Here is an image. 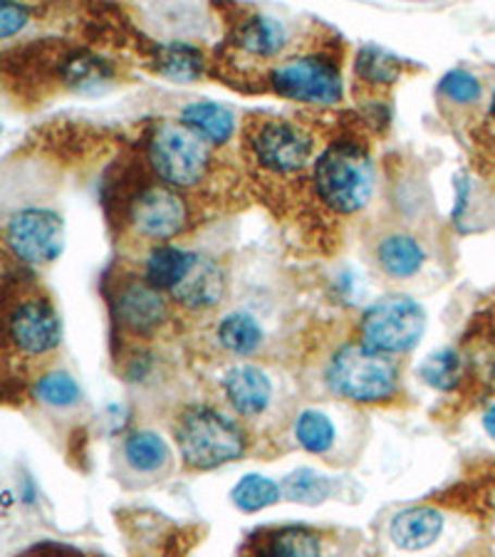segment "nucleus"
<instances>
[{"label":"nucleus","mask_w":495,"mask_h":557,"mask_svg":"<svg viewBox=\"0 0 495 557\" xmlns=\"http://www.w3.org/2000/svg\"><path fill=\"white\" fill-rule=\"evenodd\" d=\"M285 491L287 496L293 500H300V503H318L322 498H327L330 493V483L322 479V475L312 473V471H300L287 479L285 483Z\"/></svg>","instance_id":"cd10ccee"},{"label":"nucleus","mask_w":495,"mask_h":557,"mask_svg":"<svg viewBox=\"0 0 495 557\" xmlns=\"http://www.w3.org/2000/svg\"><path fill=\"white\" fill-rule=\"evenodd\" d=\"M184 461L198 471L219 469L246 451V436L228 417L209 407L188 409L176 426Z\"/></svg>","instance_id":"f257e3e1"},{"label":"nucleus","mask_w":495,"mask_h":557,"mask_svg":"<svg viewBox=\"0 0 495 557\" xmlns=\"http://www.w3.org/2000/svg\"><path fill=\"white\" fill-rule=\"evenodd\" d=\"M421 380H424L429 386H434V389L441 392H448L454 389L461 380V359H458L456 352L451 349H441V352L431 355L424 364H421Z\"/></svg>","instance_id":"393cba45"},{"label":"nucleus","mask_w":495,"mask_h":557,"mask_svg":"<svg viewBox=\"0 0 495 557\" xmlns=\"http://www.w3.org/2000/svg\"><path fill=\"white\" fill-rule=\"evenodd\" d=\"M5 240L25 263H52L65 248V223L55 211L23 209L8 221Z\"/></svg>","instance_id":"423d86ee"},{"label":"nucleus","mask_w":495,"mask_h":557,"mask_svg":"<svg viewBox=\"0 0 495 557\" xmlns=\"http://www.w3.org/2000/svg\"><path fill=\"white\" fill-rule=\"evenodd\" d=\"M357 75L367 83L392 85L399 77V60L380 48H362L357 55Z\"/></svg>","instance_id":"a878e982"},{"label":"nucleus","mask_w":495,"mask_h":557,"mask_svg":"<svg viewBox=\"0 0 495 557\" xmlns=\"http://www.w3.org/2000/svg\"><path fill=\"white\" fill-rule=\"evenodd\" d=\"M132 221L139 233L149 238H171L184 228L186 206L182 196L171 188H149L144 191L132 209Z\"/></svg>","instance_id":"9d476101"},{"label":"nucleus","mask_w":495,"mask_h":557,"mask_svg":"<svg viewBox=\"0 0 495 557\" xmlns=\"http://www.w3.org/2000/svg\"><path fill=\"white\" fill-rule=\"evenodd\" d=\"M35 394L42 404L58 409L75 407V404L83 399V392H79V384L72 380L67 372H50L45 374L42 380L35 384Z\"/></svg>","instance_id":"b1692460"},{"label":"nucleus","mask_w":495,"mask_h":557,"mask_svg":"<svg viewBox=\"0 0 495 557\" xmlns=\"http://www.w3.org/2000/svg\"><path fill=\"white\" fill-rule=\"evenodd\" d=\"M426 327V314L409 298H384L374 302L362 318V345L382 355L407 352L419 343Z\"/></svg>","instance_id":"20e7f679"},{"label":"nucleus","mask_w":495,"mask_h":557,"mask_svg":"<svg viewBox=\"0 0 495 557\" xmlns=\"http://www.w3.org/2000/svg\"><path fill=\"white\" fill-rule=\"evenodd\" d=\"M124 458L134 471L151 473L159 471L169 461V446L159 434L151 431H137L124 444Z\"/></svg>","instance_id":"412c9836"},{"label":"nucleus","mask_w":495,"mask_h":557,"mask_svg":"<svg viewBox=\"0 0 495 557\" xmlns=\"http://www.w3.org/2000/svg\"><path fill=\"white\" fill-rule=\"evenodd\" d=\"M219 343L233 355H253L260 343H263V330H260L253 314L233 312L221 320Z\"/></svg>","instance_id":"6ab92c4d"},{"label":"nucleus","mask_w":495,"mask_h":557,"mask_svg":"<svg viewBox=\"0 0 495 557\" xmlns=\"http://www.w3.org/2000/svg\"><path fill=\"white\" fill-rule=\"evenodd\" d=\"M11 339L28 355H45L60 345V318L55 308L45 300L17 305L8 320Z\"/></svg>","instance_id":"1a4fd4ad"},{"label":"nucleus","mask_w":495,"mask_h":557,"mask_svg":"<svg viewBox=\"0 0 495 557\" xmlns=\"http://www.w3.org/2000/svg\"><path fill=\"white\" fill-rule=\"evenodd\" d=\"M285 40H287L285 25L270 15L248 17V21L243 23L238 30L240 48L246 52H253V55H260V58H268V55H275V52H281Z\"/></svg>","instance_id":"a211bd4d"},{"label":"nucleus","mask_w":495,"mask_h":557,"mask_svg":"<svg viewBox=\"0 0 495 557\" xmlns=\"http://www.w3.org/2000/svg\"><path fill=\"white\" fill-rule=\"evenodd\" d=\"M491 116L495 120V95H493V100H491Z\"/></svg>","instance_id":"72a5a7b5"},{"label":"nucleus","mask_w":495,"mask_h":557,"mask_svg":"<svg viewBox=\"0 0 495 557\" xmlns=\"http://www.w3.org/2000/svg\"><path fill=\"white\" fill-rule=\"evenodd\" d=\"M314 184L330 209L355 213L372 199L374 172L362 149L339 144L314 161Z\"/></svg>","instance_id":"f03ea898"},{"label":"nucleus","mask_w":495,"mask_h":557,"mask_svg":"<svg viewBox=\"0 0 495 557\" xmlns=\"http://www.w3.org/2000/svg\"><path fill=\"white\" fill-rule=\"evenodd\" d=\"M277 500H281V486L265 475H246L233 488V503L246 513H256V510L273 506Z\"/></svg>","instance_id":"5701e85b"},{"label":"nucleus","mask_w":495,"mask_h":557,"mask_svg":"<svg viewBox=\"0 0 495 557\" xmlns=\"http://www.w3.org/2000/svg\"><path fill=\"white\" fill-rule=\"evenodd\" d=\"M295 438L305 451L327 454L335 444V426L322 411L308 409L295 419Z\"/></svg>","instance_id":"4be33fe9"},{"label":"nucleus","mask_w":495,"mask_h":557,"mask_svg":"<svg viewBox=\"0 0 495 557\" xmlns=\"http://www.w3.org/2000/svg\"><path fill=\"white\" fill-rule=\"evenodd\" d=\"M376 256H380V265L392 277L417 275L426 260V253L419 240L411 236H404V233L386 236L380 244V248H376Z\"/></svg>","instance_id":"dca6fc26"},{"label":"nucleus","mask_w":495,"mask_h":557,"mask_svg":"<svg viewBox=\"0 0 495 557\" xmlns=\"http://www.w3.org/2000/svg\"><path fill=\"white\" fill-rule=\"evenodd\" d=\"M441 530H444V516L434 508H409L396 513L389 535L396 547L401 550H424L438 541Z\"/></svg>","instance_id":"ddd939ff"},{"label":"nucleus","mask_w":495,"mask_h":557,"mask_svg":"<svg viewBox=\"0 0 495 557\" xmlns=\"http://www.w3.org/2000/svg\"><path fill=\"white\" fill-rule=\"evenodd\" d=\"M25 23H28V11L21 5H13V3H3L0 5V38H11L21 28H25Z\"/></svg>","instance_id":"7c9ffc66"},{"label":"nucleus","mask_w":495,"mask_h":557,"mask_svg":"<svg viewBox=\"0 0 495 557\" xmlns=\"http://www.w3.org/2000/svg\"><path fill=\"white\" fill-rule=\"evenodd\" d=\"M438 87L448 100H454L458 104H471L481 97V83L466 70L448 72V75L441 79Z\"/></svg>","instance_id":"c85d7f7f"},{"label":"nucleus","mask_w":495,"mask_h":557,"mask_svg":"<svg viewBox=\"0 0 495 557\" xmlns=\"http://www.w3.org/2000/svg\"><path fill=\"white\" fill-rule=\"evenodd\" d=\"M223 290H226V281H223L221 268L211 258L196 256L188 273L184 275V281L171 290V295L182 305H186V308L201 310L221 302Z\"/></svg>","instance_id":"9b49d317"},{"label":"nucleus","mask_w":495,"mask_h":557,"mask_svg":"<svg viewBox=\"0 0 495 557\" xmlns=\"http://www.w3.org/2000/svg\"><path fill=\"white\" fill-rule=\"evenodd\" d=\"M196 253L176 246H157L147 258V283L157 290H174L184 281Z\"/></svg>","instance_id":"f3484780"},{"label":"nucleus","mask_w":495,"mask_h":557,"mask_svg":"<svg viewBox=\"0 0 495 557\" xmlns=\"http://www.w3.org/2000/svg\"><path fill=\"white\" fill-rule=\"evenodd\" d=\"M273 87L290 100L314 104H335L342 97L339 72L318 58L290 60L273 70Z\"/></svg>","instance_id":"0eeeda50"},{"label":"nucleus","mask_w":495,"mask_h":557,"mask_svg":"<svg viewBox=\"0 0 495 557\" xmlns=\"http://www.w3.org/2000/svg\"><path fill=\"white\" fill-rule=\"evenodd\" d=\"M67 77L75 85H97L99 79L110 77V70H107L102 62L95 60V58H83V60L70 62Z\"/></svg>","instance_id":"c756f323"},{"label":"nucleus","mask_w":495,"mask_h":557,"mask_svg":"<svg viewBox=\"0 0 495 557\" xmlns=\"http://www.w3.org/2000/svg\"><path fill=\"white\" fill-rule=\"evenodd\" d=\"M483 426H485V431H488V434L495 438V407H491L488 411H485Z\"/></svg>","instance_id":"2f4dec72"},{"label":"nucleus","mask_w":495,"mask_h":557,"mask_svg":"<svg viewBox=\"0 0 495 557\" xmlns=\"http://www.w3.org/2000/svg\"><path fill=\"white\" fill-rule=\"evenodd\" d=\"M157 67L161 75L176 79V83H194L203 72V55L191 45L171 42L159 48Z\"/></svg>","instance_id":"aec40b11"},{"label":"nucleus","mask_w":495,"mask_h":557,"mask_svg":"<svg viewBox=\"0 0 495 557\" xmlns=\"http://www.w3.org/2000/svg\"><path fill=\"white\" fill-rule=\"evenodd\" d=\"M149 159L157 174L171 186H191L203 176L209 151L201 137L178 124H161L149 144Z\"/></svg>","instance_id":"39448f33"},{"label":"nucleus","mask_w":495,"mask_h":557,"mask_svg":"<svg viewBox=\"0 0 495 557\" xmlns=\"http://www.w3.org/2000/svg\"><path fill=\"white\" fill-rule=\"evenodd\" d=\"M253 557H275V555L270 553V547H268V550H258Z\"/></svg>","instance_id":"473e14b6"},{"label":"nucleus","mask_w":495,"mask_h":557,"mask_svg":"<svg viewBox=\"0 0 495 557\" xmlns=\"http://www.w3.org/2000/svg\"><path fill=\"white\" fill-rule=\"evenodd\" d=\"M223 389L231 407L243 417H258L263 414L273 397V386H270L268 376L250 364L233 367L223 380Z\"/></svg>","instance_id":"f8f14e48"},{"label":"nucleus","mask_w":495,"mask_h":557,"mask_svg":"<svg viewBox=\"0 0 495 557\" xmlns=\"http://www.w3.org/2000/svg\"><path fill=\"white\" fill-rule=\"evenodd\" d=\"M253 149L260 164L270 169V172L290 174L308 164L312 154V139L302 129L293 127V124L270 122L258 129Z\"/></svg>","instance_id":"6e6552de"},{"label":"nucleus","mask_w":495,"mask_h":557,"mask_svg":"<svg viewBox=\"0 0 495 557\" xmlns=\"http://www.w3.org/2000/svg\"><path fill=\"white\" fill-rule=\"evenodd\" d=\"M120 318L134 332H151L166 320V302L157 287L134 283L120 295Z\"/></svg>","instance_id":"4468645a"},{"label":"nucleus","mask_w":495,"mask_h":557,"mask_svg":"<svg viewBox=\"0 0 495 557\" xmlns=\"http://www.w3.org/2000/svg\"><path fill=\"white\" fill-rule=\"evenodd\" d=\"M270 553L275 557H320V541L308 528H283L270 543Z\"/></svg>","instance_id":"bb28decb"},{"label":"nucleus","mask_w":495,"mask_h":557,"mask_svg":"<svg viewBox=\"0 0 495 557\" xmlns=\"http://www.w3.org/2000/svg\"><path fill=\"white\" fill-rule=\"evenodd\" d=\"M327 384L339 397L372 404L394 397L399 372L386 355L374 352L367 345H347L332 357Z\"/></svg>","instance_id":"7ed1b4c3"},{"label":"nucleus","mask_w":495,"mask_h":557,"mask_svg":"<svg viewBox=\"0 0 495 557\" xmlns=\"http://www.w3.org/2000/svg\"><path fill=\"white\" fill-rule=\"evenodd\" d=\"M182 124L203 141L223 144L231 139L233 129H236V116L223 104L194 102L182 112Z\"/></svg>","instance_id":"2eb2a0df"}]
</instances>
